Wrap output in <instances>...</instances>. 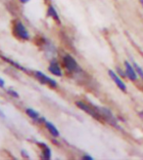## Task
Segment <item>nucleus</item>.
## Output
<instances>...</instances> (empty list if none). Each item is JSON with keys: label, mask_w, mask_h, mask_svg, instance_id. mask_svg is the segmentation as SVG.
<instances>
[{"label": "nucleus", "mask_w": 143, "mask_h": 160, "mask_svg": "<svg viewBox=\"0 0 143 160\" xmlns=\"http://www.w3.org/2000/svg\"><path fill=\"white\" fill-rule=\"evenodd\" d=\"M76 105H77V108L84 110L86 113H88L89 115H91L93 118L99 120V121H103V118L101 116L99 108H95L93 107H90L89 105H87V103H84L83 102H79V101L76 102Z\"/></svg>", "instance_id": "obj_1"}, {"label": "nucleus", "mask_w": 143, "mask_h": 160, "mask_svg": "<svg viewBox=\"0 0 143 160\" xmlns=\"http://www.w3.org/2000/svg\"><path fill=\"white\" fill-rule=\"evenodd\" d=\"M14 34L18 38L22 40H29V33L27 30L26 27L24 26V23L20 21H17L14 25V29H13Z\"/></svg>", "instance_id": "obj_2"}, {"label": "nucleus", "mask_w": 143, "mask_h": 160, "mask_svg": "<svg viewBox=\"0 0 143 160\" xmlns=\"http://www.w3.org/2000/svg\"><path fill=\"white\" fill-rule=\"evenodd\" d=\"M63 62H64V67L69 71H71V72H77V71H81L78 63L71 55L64 56V57H63Z\"/></svg>", "instance_id": "obj_3"}, {"label": "nucleus", "mask_w": 143, "mask_h": 160, "mask_svg": "<svg viewBox=\"0 0 143 160\" xmlns=\"http://www.w3.org/2000/svg\"><path fill=\"white\" fill-rule=\"evenodd\" d=\"M99 111L101 113L102 118H104L107 122H109L111 125H113V126H118L117 125V119L115 118L113 113L111 112V110H109L108 108H99Z\"/></svg>", "instance_id": "obj_4"}, {"label": "nucleus", "mask_w": 143, "mask_h": 160, "mask_svg": "<svg viewBox=\"0 0 143 160\" xmlns=\"http://www.w3.org/2000/svg\"><path fill=\"white\" fill-rule=\"evenodd\" d=\"M34 75L39 79V81H40L42 84H48L49 86H51L53 88L57 87V82L55 81V80L51 79L50 77L46 76L43 72H41V71H35Z\"/></svg>", "instance_id": "obj_5"}, {"label": "nucleus", "mask_w": 143, "mask_h": 160, "mask_svg": "<svg viewBox=\"0 0 143 160\" xmlns=\"http://www.w3.org/2000/svg\"><path fill=\"white\" fill-rule=\"evenodd\" d=\"M108 72H109L110 77L112 78V79H113V81L116 83V85H117L119 88H120V89H121L123 92H126V86H125V84L124 83L123 80H122L120 77H119V76L114 72L113 70H111V69H110V70L108 71Z\"/></svg>", "instance_id": "obj_6"}, {"label": "nucleus", "mask_w": 143, "mask_h": 160, "mask_svg": "<svg viewBox=\"0 0 143 160\" xmlns=\"http://www.w3.org/2000/svg\"><path fill=\"white\" fill-rule=\"evenodd\" d=\"M124 66H125V76H128L131 81H135L137 79V74L135 72V70L133 69V68L131 67V65L129 62H124Z\"/></svg>", "instance_id": "obj_7"}, {"label": "nucleus", "mask_w": 143, "mask_h": 160, "mask_svg": "<svg viewBox=\"0 0 143 160\" xmlns=\"http://www.w3.org/2000/svg\"><path fill=\"white\" fill-rule=\"evenodd\" d=\"M48 70L50 71V72L54 75H57V76H62V70L58 65V62H55V61H52L50 62V66L48 68Z\"/></svg>", "instance_id": "obj_8"}, {"label": "nucleus", "mask_w": 143, "mask_h": 160, "mask_svg": "<svg viewBox=\"0 0 143 160\" xmlns=\"http://www.w3.org/2000/svg\"><path fill=\"white\" fill-rule=\"evenodd\" d=\"M44 123H45V126L47 128V130H48L51 133V135L53 136V137H55V138L59 137L60 133H59L58 129L56 128V126H55L54 124H52L51 122H49V121H44Z\"/></svg>", "instance_id": "obj_9"}, {"label": "nucleus", "mask_w": 143, "mask_h": 160, "mask_svg": "<svg viewBox=\"0 0 143 160\" xmlns=\"http://www.w3.org/2000/svg\"><path fill=\"white\" fill-rule=\"evenodd\" d=\"M47 15L49 16V17H51L52 19H54L56 22H60V18H59V15L57 14V11H56V9L52 6V5H50L49 7H48V10H47Z\"/></svg>", "instance_id": "obj_10"}, {"label": "nucleus", "mask_w": 143, "mask_h": 160, "mask_svg": "<svg viewBox=\"0 0 143 160\" xmlns=\"http://www.w3.org/2000/svg\"><path fill=\"white\" fill-rule=\"evenodd\" d=\"M38 145L42 147L43 150H42V156L44 159H50L51 158V150L50 148L47 147L44 142H38Z\"/></svg>", "instance_id": "obj_11"}, {"label": "nucleus", "mask_w": 143, "mask_h": 160, "mask_svg": "<svg viewBox=\"0 0 143 160\" xmlns=\"http://www.w3.org/2000/svg\"><path fill=\"white\" fill-rule=\"evenodd\" d=\"M26 113L31 118V119H34V120H38L39 118V113L37 112L36 110L33 109V108H27L26 109Z\"/></svg>", "instance_id": "obj_12"}, {"label": "nucleus", "mask_w": 143, "mask_h": 160, "mask_svg": "<svg viewBox=\"0 0 143 160\" xmlns=\"http://www.w3.org/2000/svg\"><path fill=\"white\" fill-rule=\"evenodd\" d=\"M3 59L5 60V61H7L8 62H10V63H12V65L15 67V68H20V69H22V70H24V71H27V69L26 68H24L23 67H21L19 63H17V62H13V61H11V60H9V59H7V58H5V57H3Z\"/></svg>", "instance_id": "obj_13"}, {"label": "nucleus", "mask_w": 143, "mask_h": 160, "mask_svg": "<svg viewBox=\"0 0 143 160\" xmlns=\"http://www.w3.org/2000/svg\"><path fill=\"white\" fill-rule=\"evenodd\" d=\"M7 93L9 94L10 96H12L13 98H16V99L19 98V94H18L17 92H16V91L12 90V89H8V90H7Z\"/></svg>", "instance_id": "obj_14"}, {"label": "nucleus", "mask_w": 143, "mask_h": 160, "mask_svg": "<svg viewBox=\"0 0 143 160\" xmlns=\"http://www.w3.org/2000/svg\"><path fill=\"white\" fill-rule=\"evenodd\" d=\"M134 68H135V69H136V71H135V72L136 73H138L140 76H143V72H142V69H141V68L137 65V63H135V62H134Z\"/></svg>", "instance_id": "obj_15"}, {"label": "nucleus", "mask_w": 143, "mask_h": 160, "mask_svg": "<svg viewBox=\"0 0 143 160\" xmlns=\"http://www.w3.org/2000/svg\"><path fill=\"white\" fill-rule=\"evenodd\" d=\"M82 159H85V160H92V159H93V157H92V156H90V155L85 154V155H83V156H82Z\"/></svg>", "instance_id": "obj_16"}, {"label": "nucleus", "mask_w": 143, "mask_h": 160, "mask_svg": "<svg viewBox=\"0 0 143 160\" xmlns=\"http://www.w3.org/2000/svg\"><path fill=\"white\" fill-rule=\"evenodd\" d=\"M5 86V82L2 78H0V88H3Z\"/></svg>", "instance_id": "obj_17"}, {"label": "nucleus", "mask_w": 143, "mask_h": 160, "mask_svg": "<svg viewBox=\"0 0 143 160\" xmlns=\"http://www.w3.org/2000/svg\"><path fill=\"white\" fill-rule=\"evenodd\" d=\"M20 1H21L23 4H26V3H28V2L29 1V0H20Z\"/></svg>", "instance_id": "obj_18"}, {"label": "nucleus", "mask_w": 143, "mask_h": 160, "mask_svg": "<svg viewBox=\"0 0 143 160\" xmlns=\"http://www.w3.org/2000/svg\"><path fill=\"white\" fill-rule=\"evenodd\" d=\"M0 116H1V117H5V114L2 112V111L1 110H0Z\"/></svg>", "instance_id": "obj_19"}, {"label": "nucleus", "mask_w": 143, "mask_h": 160, "mask_svg": "<svg viewBox=\"0 0 143 160\" xmlns=\"http://www.w3.org/2000/svg\"><path fill=\"white\" fill-rule=\"evenodd\" d=\"M139 1H140V3H141V4L143 3V0H139Z\"/></svg>", "instance_id": "obj_20"}]
</instances>
